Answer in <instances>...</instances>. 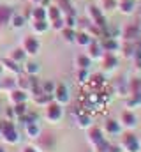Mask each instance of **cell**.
I'll use <instances>...</instances> for the list:
<instances>
[{"mask_svg": "<svg viewBox=\"0 0 141 152\" xmlns=\"http://www.w3.org/2000/svg\"><path fill=\"white\" fill-rule=\"evenodd\" d=\"M120 147L124 152H141V142L134 133L127 131L120 138Z\"/></svg>", "mask_w": 141, "mask_h": 152, "instance_id": "1", "label": "cell"}, {"mask_svg": "<svg viewBox=\"0 0 141 152\" xmlns=\"http://www.w3.org/2000/svg\"><path fill=\"white\" fill-rule=\"evenodd\" d=\"M62 106L58 104V103H49V104H46V118L48 120H51V122H58L60 118H62Z\"/></svg>", "mask_w": 141, "mask_h": 152, "instance_id": "2", "label": "cell"}, {"mask_svg": "<svg viewBox=\"0 0 141 152\" xmlns=\"http://www.w3.org/2000/svg\"><path fill=\"white\" fill-rule=\"evenodd\" d=\"M120 124H122L124 127H127V129H132V127L138 126V117H136V113H132L131 110H125V112H122Z\"/></svg>", "mask_w": 141, "mask_h": 152, "instance_id": "3", "label": "cell"}, {"mask_svg": "<svg viewBox=\"0 0 141 152\" xmlns=\"http://www.w3.org/2000/svg\"><path fill=\"white\" fill-rule=\"evenodd\" d=\"M53 99L58 104H65L69 101V88L65 85H57L55 87V92H53Z\"/></svg>", "mask_w": 141, "mask_h": 152, "instance_id": "4", "label": "cell"}, {"mask_svg": "<svg viewBox=\"0 0 141 152\" xmlns=\"http://www.w3.org/2000/svg\"><path fill=\"white\" fill-rule=\"evenodd\" d=\"M37 147H39V151H51V147L55 145V138H53V134H39L37 138Z\"/></svg>", "mask_w": 141, "mask_h": 152, "instance_id": "5", "label": "cell"}, {"mask_svg": "<svg viewBox=\"0 0 141 152\" xmlns=\"http://www.w3.org/2000/svg\"><path fill=\"white\" fill-rule=\"evenodd\" d=\"M39 48H41V44H39V41L32 36H28V37L23 39V51L25 53H28V55H35L37 51H39Z\"/></svg>", "mask_w": 141, "mask_h": 152, "instance_id": "6", "label": "cell"}, {"mask_svg": "<svg viewBox=\"0 0 141 152\" xmlns=\"http://www.w3.org/2000/svg\"><path fill=\"white\" fill-rule=\"evenodd\" d=\"M102 140H104V134H102L101 127H90L88 129V142H90V145L97 147Z\"/></svg>", "mask_w": 141, "mask_h": 152, "instance_id": "7", "label": "cell"}, {"mask_svg": "<svg viewBox=\"0 0 141 152\" xmlns=\"http://www.w3.org/2000/svg\"><path fill=\"white\" fill-rule=\"evenodd\" d=\"M86 9H88V16H90V20H92V21H94V23H95L99 28H104L106 23H104V18H102V14L99 12V9H97V7H94V5H88Z\"/></svg>", "mask_w": 141, "mask_h": 152, "instance_id": "8", "label": "cell"}, {"mask_svg": "<svg viewBox=\"0 0 141 152\" xmlns=\"http://www.w3.org/2000/svg\"><path fill=\"white\" fill-rule=\"evenodd\" d=\"M9 101H11L12 104L25 103V101H27V94H25V90H21V88H14V90H11V92H9Z\"/></svg>", "mask_w": 141, "mask_h": 152, "instance_id": "9", "label": "cell"}, {"mask_svg": "<svg viewBox=\"0 0 141 152\" xmlns=\"http://www.w3.org/2000/svg\"><path fill=\"white\" fill-rule=\"evenodd\" d=\"M104 129L108 131V134H118L122 131V124L116 122V120H113V118H108L104 124Z\"/></svg>", "mask_w": 141, "mask_h": 152, "instance_id": "10", "label": "cell"}, {"mask_svg": "<svg viewBox=\"0 0 141 152\" xmlns=\"http://www.w3.org/2000/svg\"><path fill=\"white\" fill-rule=\"evenodd\" d=\"M0 64H2V67H5V69H9L11 73H14V75H20L21 73V67L18 66V62H14L12 58H2L0 60Z\"/></svg>", "mask_w": 141, "mask_h": 152, "instance_id": "11", "label": "cell"}, {"mask_svg": "<svg viewBox=\"0 0 141 152\" xmlns=\"http://www.w3.org/2000/svg\"><path fill=\"white\" fill-rule=\"evenodd\" d=\"M25 133H27V136L28 138H37L39 134H41V127L37 126V122H30V124H27L25 126Z\"/></svg>", "mask_w": 141, "mask_h": 152, "instance_id": "12", "label": "cell"}, {"mask_svg": "<svg viewBox=\"0 0 141 152\" xmlns=\"http://www.w3.org/2000/svg\"><path fill=\"white\" fill-rule=\"evenodd\" d=\"M12 18V9L7 5H0V25H5Z\"/></svg>", "mask_w": 141, "mask_h": 152, "instance_id": "13", "label": "cell"}, {"mask_svg": "<svg viewBox=\"0 0 141 152\" xmlns=\"http://www.w3.org/2000/svg\"><path fill=\"white\" fill-rule=\"evenodd\" d=\"M102 57H104V67H106V69H113V67H116L118 58H116L111 51H106Z\"/></svg>", "mask_w": 141, "mask_h": 152, "instance_id": "14", "label": "cell"}, {"mask_svg": "<svg viewBox=\"0 0 141 152\" xmlns=\"http://www.w3.org/2000/svg\"><path fill=\"white\" fill-rule=\"evenodd\" d=\"M76 122H78L79 127H90V126H92V117H90L88 113H85V112H79Z\"/></svg>", "mask_w": 141, "mask_h": 152, "instance_id": "15", "label": "cell"}, {"mask_svg": "<svg viewBox=\"0 0 141 152\" xmlns=\"http://www.w3.org/2000/svg\"><path fill=\"white\" fill-rule=\"evenodd\" d=\"M51 99H53V94H44V92L34 97V101L37 103V104H49Z\"/></svg>", "mask_w": 141, "mask_h": 152, "instance_id": "16", "label": "cell"}, {"mask_svg": "<svg viewBox=\"0 0 141 152\" xmlns=\"http://www.w3.org/2000/svg\"><path fill=\"white\" fill-rule=\"evenodd\" d=\"M23 71H25L28 76H35L37 73H39V64H35V62H27L25 67H23Z\"/></svg>", "mask_w": 141, "mask_h": 152, "instance_id": "17", "label": "cell"}, {"mask_svg": "<svg viewBox=\"0 0 141 152\" xmlns=\"http://www.w3.org/2000/svg\"><path fill=\"white\" fill-rule=\"evenodd\" d=\"M88 48H90V53H88V57H90V58H99V57H102V51H101V46H99V44L90 42V44H88Z\"/></svg>", "mask_w": 141, "mask_h": 152, "instance_id": "18", "label": "cell"}, {"mask_svg": "<svg viewBox=\"0 0 141 152\" xmlns=\"http://www.w3.org/2000/svg\"><path fill=\"white\" fill-rule=\"evenodd\" d=\"M76 64H78L79 69H88V66H90V57H86V55H78V57H76Z\"/></svg>", "mask_w": 141, "mask_h": 152, "instance_id": "19", "label": "cell"}, {"mask_svg": "<svg viewBox=\"0 0 141 152\" xmlns=\"http://www.w3.org/2000/svg\"><path fill=\"white\" fill-rule=\"evenodd\" d=\"M16 87L21 88V90H30V78H28V75L21 76L20 80H16Z\"/></svg>", "mask_w": 141, "mask_h": 152, "instance_id": "20", "label": "cell"}, {"mask_svg": "<svg viewBox=\"0 0 141 152\" xmlns=\"http://www.w3.org/2000/svg\"><path fill=\"white\" fill-rule=\"evenodd\" d=\"M120 9H122V12L129 14V12H132V9H134V2H132V0H122Z\"/></svg>", "mask_w": 141, "mask_h": 152, "instance_id": "21", "label": "cell"}, {"mask_svg": "<svg viewBox=\"0 0 141 152\" xmlns=\"http://www.w3.org/2000/svg\"><path fill=\"white\" fill-rule=\"evenodd\" d=\"M12 110H14L16 118H18V117H21V115L27 113V104H25V103H18V104H14V106H12Z\"/></svg>", "mask_w": 141, "mask_h": 152, "instance_id": "22", "label": "cell"}, {"mask_svg": "<svg viewBox=\"0 0 141 152\" xmlns=\"http://www.w3.org/2000/svg\"><path fill=\"white\" fill-rule=\"evenodd\" d=\"M11 58H12L14 62H21V60L25 58V51H23V48H18V50H14V51L11 53Z\"/></svg>", "mask_w": 141, "mask_h": 152, "instance_id": "23", "label": "cell"}, {"mask_svg": "<svg viewBox=\"0 0 141 152\" xmlns=\"http://www.w3.org/2000/svg\"><path fill=\"white\" fill-rule=\"evenodd\" d=\"M14 87H16V80H12V78H7V80L0 81V88H11V90H14Z\"/></svg>", "mask_w": 141, "mask_h": 152, "instance_id": "24", "label": "cell"}, {"mask_svg": "<svg viewBox=\"0 0 141 152\" xmlns=\"http://www.w3.org/2000/svg\"><path fill=\"white\" fill-rule=\"evenodd\" d=\"M102 48H104L106 51H111V53H113V51L118 48V44H116L113 39H108V41H104V42H102Z\"/></svg>", "mask_w": 141, "mask_h": 152, "instance_id": "25", "label": "cell"}, {"mask_svg": "<svg viewBox=\"0 0 141 152\" xmlns=\"http://www.w3.org/2000/svg\"><path fill=\"white\" fill-rule=\"evenodd\" d=\"M76 41L79 42V44H83V46H88L92 41H90V37H88V34H85V32H81V34H78L76 36Z\"/></svg>", "mask_w": 141, "mask_h": 152, "instance_id": "26", "label": "cell"}, {"mask_svg": "<svg viewBox=\"0 0 141 152\" xmlns=\"http://www.w3.org/2000/svg\"><path fill=\"white\" fill-rule=\"evenodd\" d=\"M55 87H57V85H55L53 81H44V83H42V92H44V94H53V92H55Z\"/></svg>", "mask_w": 141, "mask_h": 152, "instance_id": "27", "label": "cell"}, {"mask_svg": "<svg viewBox=\"0 0 141 152\" xmlns=\"http://www.w3.org/2000/svg\"><path fill=\"white\" fill-rule=\"evenodd\" d=\"M46 28H48V25H46L44 20H35L34 30H37V32H46Z\"/></svg>", "mask_w": 141, "mask_h": 152, "instance_id": "28", "label": "cell"}, {"mask_svg": "<svg viewBox=\"0 0 141 152\" xmlns=\"http://www.w3.org/2000/svg\"><path fill=\"white\" fill-rule=\"evenodd\" d=\"M136 36H138V27H129V28L125 30V39L131 41V39H134Z\"/></svg>", "mask_w": 141, "mask_h": 152, "instance_id": "29", "label": "cell"}, {"mask_svg": "<svg viewBox=\"0 0 141 152\" xmlns=\"http://www.w3.org/2000/svg\"><path fill=\"white\" fill-rule=\"evenodd\" d=\"M48 16L55 21V20H58L60 18V11H58V7H49L48 9Z\"/></svg>", "mask_w": 141, "mask_h": 152, "instance_id": "30", "label": "cell"}, {"mask_svg": "<svg viewBox=\"0 0 141 152\" xmlns=\"http://www.w3.org/2000/svg\"><path fill=\"white\" fill-rule=\"evenodd\" d=\"M109 145H111V143H109V142H106V138H104V140L95 147V149H97V152H108V151H109Z\"/></svg>", "mask_w": 141, "mask_h": 152, "instance_id": "31", "label": "cell"}, {"mask_svg": "<svg viewBox=\"0 0 141 152\" xmlns=\"http://www.w3.org/2000/svg\"><path fill=\"white\" fill-rule=\"evenodd\" d=\"M44 16H46L44 9H41V7L34 9V18H35V20H44Z\"/></svg>", "mask_w": 141, "mask_h": 152, "instance_id": "32", "label": "cell"}, {"mask_svg": "<svg viewBox=\"0 0 141 152\" xmlns=\"http://www.w3.org/2000/svg\"><path fill=\"white\" fill-rule=\"evenodd\" d=\"M23 23H25V18L23 16H14L12 18V25L18 28V27H23Z\"/></svg>", "mask_w": 141, "mask_h": 152, "instance_id": "33", "label": "cell"}, {"mask_svg": "<svg viewBox=\"0 0 141 152\" xmlns=\"http://www.w3.org/2000/svg\"><path fill=\"white\" fill-rule=\"evenodd\" d=\"M64 37L67 39V41H74V37H76V36H74L72 28H69V27H67V28H64Z\"/></svg>", "mask_w": 141, "mask_h": 152, "instance_id": "34", "label": "cell"}, {"mask_svg": "<svg viewBox=\"0 0 141 152\" xmlns=\"http://www.w3.org/2000/svg\"><path fill=\"white\" fill-rule=\"evenodd\" d=\"M58 4H60V7H64V11H69L70 9V4H69V0H58ZM70 12V11H69ZM72 14V12H70Z\"/></svg>", "mask_w": 141, "mask_h": 152, "instance_id": "35", "label": "cell"}, {"mask_svg": "<svg viewBox=\"0 0 141 152\" xmlns=\"http://www.w3.org/2000/svg\"><path fill=\"white\" fill-rule=\"evenodd\" d=\"M102 5L106 9H113L115 7V0H102Z\"/></svg>", "mask_w": 141, "mask_h": 152, "instance_id": "36", "label": "cell"}, {"mask_svg": "<svg viewBox=\"0 0 141 152\" xmlns=\"http://www.w3.org/2000/svg\"><path fill=\"white\" fill-rule=\"evenodd\" d=\"M5 117H7V118H9V120H11V118H14V117H16V113H14V110H12V106H11V108H7V110H5Z\"/></svg>", "mask_w": 141, "mask_h": 152, "instance_id": "37", "label": "cell"}, {"mask_svg": "<svg viewBox=\"0 0 141 152\" xmlns=\"http://www.w3.org/2000/svg\"><path fill=\"white\" fill-rule=\"evenodd\" d=\"M78 78H79V81H86V80H85V78H86V69H79Z\"/></svg>", "mask_w": 141, "mask_h": 152, "instance_id": "38", "label": "cell"}, {"mask_svg": "<svg viewBox=\"0 0 141 152\" xmlns=\"http://www.w3.org/2000/svg\"><path fill=\"white\" fill-rule=\"evenodd\" d=\"M53 27L57 28V30H60V28H64V23H62V20L58 18V20H55V23H53Z\"/></svg>", "mask_w": 141, "mask_h": 152, "instance_id": "39", "label": "cell"}, {"mask_svg": "<svg viewBox=\"0 0 141 152\" xmlns=\"http://www.w3.org/2000/svg\"><path fill=\"white\" fill-rule=\"evenodd\" d=\"M65 21H67V27H69V28H72V27H74V18H72V14H69V16H67V20H65Z\"/></svg>", "mask_w": 141, "mask_h": 152, "instance_id": "40", "label": "cell"}, {"mask_svg": "<svg viewBox=\"0 0 141 152\" xmlns=\"http://www.w3.org/2000/svg\"><path fill=\"white\" fill-rule=\"evenodd\" d=\"M108 152H122V147L120 145H109V151Z\"/></svg>", "mask_w": 141, "mask_h": 152, "instance_id": "41", "label": "cell"}, {"mask_svg": "<svg viewBox=\"0 0 141 152\" xmlns=\"http://www.w3.org/2000/svg\"><path fill=\"white\" fill-rule=\"evenodd\" d=\"M21 152H39V151H37V147H32V145H28V147H25V149H23Z\"/></svg>", "mask_w": 141, "mask_h": 152, "instance_id": "42", "label": "cell"}, {"mask_svg": "<svg viewBox=\"0 0 141 152\" xmlns=\"http://www.w3.org/2000/svg\"><path fill=\"white\" fill-rule=\"evenodd\" d=\"M0 152H5V149H4V147H0Z\"/></svg>", "mask_w": 141, "mask_h": 152, "instance_id": "43", "label": "cell"}, {"mask_svg": "<svg viewBox=\"0 0 141 152\" xmlns=\"http://www.w3.org/2000/svg\"><path fill=\"white\" fill-rule=\"evenodd\" d=\"M2 69H4V67H2V64H0V75H2Z\"/></svg>", "mask_w": 141, "mask_h": 152, "instance_id": "44", "label": "cell"}, {"mask_svg": "<svg viewBox=\"0 0 141 152\" xmlns=\"http://www.w3.org/2000/svg\"><path fill=\"white\" fill-rule=\"evenodd\" d=\"M0 138H2V131H0Z\"/></svg>", "mask_w": 141, "mask_h": 152, "instance_id": "45", "label": "cell"}, {"mask_svg": "<svg viewBox=\"0 0 141 152\" xmlns=\"http://www.w3.org/2000/svg\"><path fill=\"white\" fill-rule=\"evenodd\" d=\"M34 2H39V0H34Z\"/></svg>", "mask_w": 141, "mask_h": 152, "instance_id": "46", "label": "cell"}]
</instances>
